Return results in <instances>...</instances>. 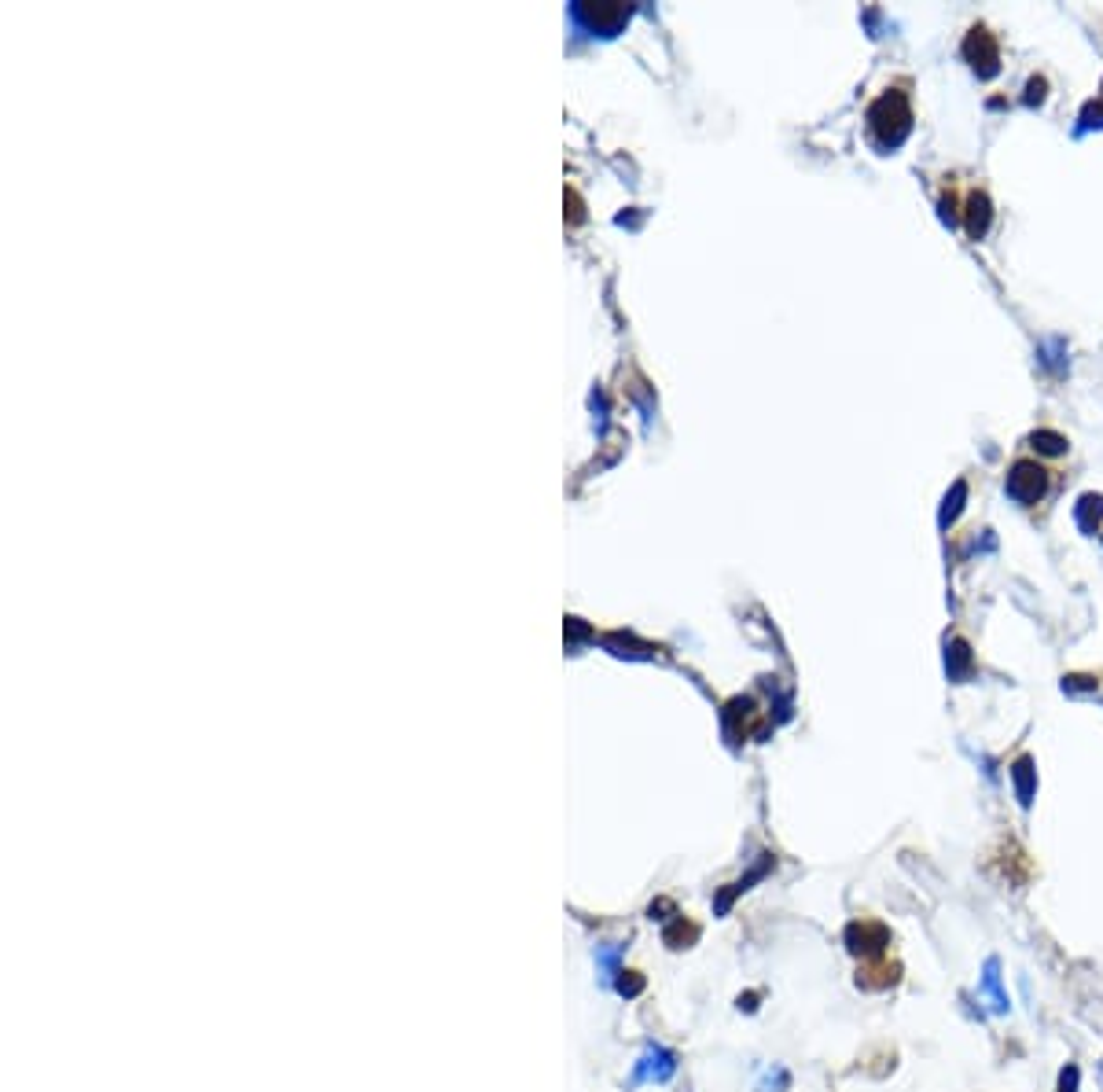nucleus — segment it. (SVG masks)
Masks as SVG:
<instances>
[{
	"label": "nucleus",
	"instance_id": "nucleus-6",
	"mask_svg": "<svg viewBox=\"0 0 1103 1092\" xmlns=\"http://www.w3.org/2000/svg\"><path fill=\"white\" fill-rule=\"evenodd\" d=\"M986 225H989V199L975 192V196L967 199V232L978 239V236L986 232Z\"/></svg>",
	"mask_w": 1103,
	"mask_h": 1092
},
{
	"label": "nucleus",
	"instance_id": "nucleus-2",
	"mask_svg": "<svg viewBox=\"0 0 1103 1092\" xmlns=\"http://www.w3.org/2000/svg\"><path fill=\"white\" fill-rule=\"evenodd\" d=\"M1045 486H1048L1045 468H1041V464H1034V460H1019L1016 468H1011V475H1007V493L1016 497L1019 504H1034V500H1041V497H1045Z\"/></svg>",
	"mask_w": 1103,
	"mask_h": 1092
},
{
	"label": "nucleus",
	"instance_id": "nucleus-9",
	"mask_svg": "<svg viewBox=\"0 0 1103 1092\" xmlns=\"http://www.w3.org/2000/svg\"><path fill=\"white\" fill-rule=\"evenodd\" d=\"M596 960H600V967H603V982H614V975H622L614 964H618V949L614 945H603V949H596Z\"/></svg>",
	"mask_w": 1103,
	"mask_h": 1092
},
{
	"label": "nucleus",
	"instance_id": "nucleus-1",
	"mask_svg": "<svg viewBox=\"0 0 1103 1092\" xmlns=\"http://www.w3.org/2000/svg\"><path fill=\"white\" fill-rule=\"evenodd\" d=\"M868 122H872V133L879 136V144H890V147L901 144L905 133H908V122H912L905 96H901V93L879 96V100L872 104V111H868Z\"/></svg>",
	"mask_w": 1103,
	"mask_h": 1092
},
{
	"label": "nucleus",
	"instance_id": "nucleus-4",
	"mask_svg": "<svg viewBox=\"0 0 1103 1092\" xmlns=\"http://www.w3.org/2000/svg\"><path fill=\"white\" fill-rule=\"evenodd\" d=\"M964 52H967V59L975 63V70L978 74H997V59H1000V52H997V41L986 34V30H971V37H967V45H964Z\"/></svg>",
	"mask_w": 1103,
	"mask_h": 1092
},
{
	"label": "nucleus",
	"instance_id": "nucleus-3",
	"mask_svg": "<svg viewBox=\"0 0 1103 1092\" xmlns=\"http://www.w3.org/2000/svg\"><path fill=\"white\" fill-rule=\"evenodd\" d=\"M673 1070H677V1056H673L670 1048H663V1045H648V1048H643V1056L636 1059V1067H632L629 1085H643V1081H670V1077H673Z\"/></svg>",
	"mask_w": 1103,
	"mask_h": 1092
},
{
	"label": "nucleus",
	"instance_id": "nucleus-10",
	"mask_svg": "<svg viewBox=\"0 0 1103 1092\" xmlns=\"http://www.w3.org/2000/svg\"><path fill=\"white\" fill-rule=\"evenodd\" d=\"M1034 445L1041 449V452H1063L1067 449V438H1059L1056 430H1037L1034 434Z\"/></svg>",
	"mask_w": 1103,
	"mask_h": 1092
},
{
	"label": "nucleus",
	"instance_id": "nucleus-5",
	"mask_svg": "<svg viewBox=\"0 0 1103 1092\" xmlns=\"http://www.w3.org/2000/svg\"><path fill=\"white\" fill-rule=\"evenodd\" d=\"M978 993L989 1000V1012L993 1016H1007V993L1000 989V960L997 956H989L986 960V967H982V978H978Z\"/></svg>",
	"mask_w": 1103,
	"mask_h": 1092
},
{
	"label": "nucleus",
	"instance_id": "nucleus-8",
	"mask_svg": "<svg viewBox=\"0 0 1103 1092\" xmlns=\"http://www.w3.org/2000/svg\"><path fill=\"white\" fill-rule=\"evenodd\" d=\"M1103 519V500L1099 497H1081V504H1078V522L1085 526V530H1096V522Z\"/></svg>",
	"mask_w": 1103,
	"mask_h": 1092
},
{
	"label": "nucleus",
	"instance_id": "nucleus-7",
	"mask_svg": "<svg viewBox=\"0 0 1103 1092\" xmlns=\"http://www.w3.org/2000/svg\"><path fill=\"white\" fill-rule=\"evenodd\" d=\"M1011 776H1016L1019 802H1023V805H1030V798H1034V765H1030V758H1019V762H1016V769H1011Z\"/></svg>",
	"mask_w": 1103,
	"mask_h": 1092
}]
</instances>
